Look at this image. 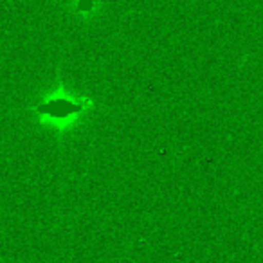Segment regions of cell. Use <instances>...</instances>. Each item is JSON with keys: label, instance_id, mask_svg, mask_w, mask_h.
I'll use <instances>...</instances> for the list:
<instances>
[{"label": "cell", "instance_id": "cell-1", "mask_svg": "<svg viewBox=\"0 0 263 263\" xmlns=\"http://www.w3.org/2000/svg\"><path fill=\"white\" fill-rule=\"evenodd\" d=\"M38 110H40L42 114H51V116H56V117H65L72 112H78L80 106L72 105V103H67V101H52V103H49V105L40 106Z\"/></svg>", "mask_w": 263, "mask_h": 263}]
</instances>
